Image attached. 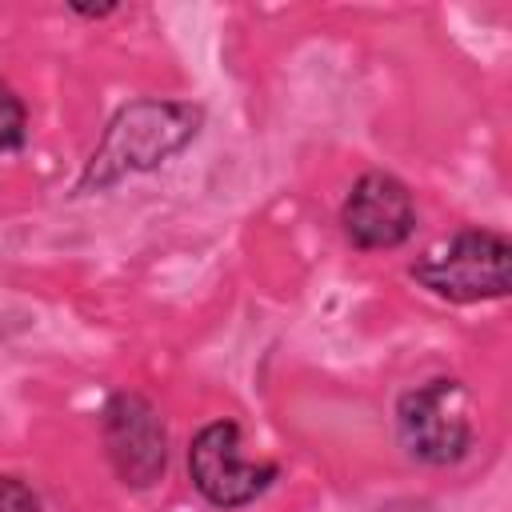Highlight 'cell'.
Returning <instances> with one entry per match:
<instances>
[{
	"instance_id": "obj_3",
	"label": "cell",
	"mask_w": 512,
	"mask_h": 512,
	"mask_svg": "<svg viewBox=\"0 0 512 512\" xmlns=\"http://www.w3.org/2000/svg\"><path fill=\"white\" fill-rule=\"evenodd\" d=\"M468 392L456 376H432L396 396V440L424 468H452L472 452Z\"/></svg>"
},
{
	"instance_id": "obj_1",
	"label": "cell",
	"mask_w": 512,
	"mask_h": 512,
	"mask_svg": "<svg viewBox=\"0 0 512 512\" xmlns=\"http://www.w3.org/2000/svg\"><path fill=\"white\" fill-rule=\"evenodd\" d=\"M204 128V108L192 100H160L140 96L112 112L92 156L80 168L76 192H108L128 176H144L180 156Z\"/></svg>"
},
{
	"instance_id": "obj_9",
	"label": "cell",
	"mask_w": 512,
	"mask_h": 512,
	"mask_svg": "<svg viewBox=\"0 0 512 512\" xmlns=\"http://www.w3.org/2000/svg\"><path fill=\"white\" fill-rule=\"evenodd\" d=\"M76 16H88V20H100V16H112L116 4H72Z\"/></svg>"
},
{
	"instance_id": "obj_2",
	"label": "cell",
	"mask_w": 512,
	"mask_h": 512,
	"mask_svg": "<svg viewBox=\"0 0 512 512\" xmlns=\"http://www.w3.org/2000/svg\"><path fill=\"white\" fill-rule=\"evenodd\" d=\"M408 276L436 300L480 304L512 292V244L496 228H460L408 264Z\"/></svg>"
},
{
	"instance_id": "obj_4",
	"label": "cell",
	"mask_w": 512,
	"mask_h": 512,
	"mask_svg": "<svg viewBox=\"0 0 512 512\" xmlns=\"http://www.w3.org/2000/svg\"><path fill=\"white\" fill-rule=\"evenodd\" d=\"M100 440L116 480L132 492H148L168 472V428L160 408L132 388H116L100 404Z\"/></svg>"
},
{
	"instance_id": "obj_5",
	"label": "cell",
	"mask_w": 512,
	"mask_h": 512,
	"mask_svg": "<svg viewBox=\"0 0 512 512\" xmlns=\"http://www.w3.org/2000/svg\"><path fill=\"white\" fill-rule=\"evenodd\" d=\"M280 476L272 460H244L240 452V424L236 420H208L188 444V480L212 508H244L260 500Z\"/></svg>"
},
{
	"instance_id": "obj_8",
	"label": "cell",
	"mask_w": 512,
	"mask_h": 512,
	"mask_svg": "<svg viewBox=\"0 0 512 512\" xmlns=\"http://www.w3.org/2000/svg\"><path fill=\"white\" fill-rule=\"evenodd\" d=\"M0 512H40V496L20 476H0Z\"/></svg>"
},
{
	"instance_id": "obj_7",
	"label": "cell",
	"mask_w": 512,
	"mask_h": 512,
	"mask_svg": "<svg viewBox=\"0 0 512 512\" xmlns=\"http://www.w3.org/2000/svg\"><path fill=\"white\" fill-rule=\"evenodd\" d=\"M28 144V108L24 100L0 80V156H12Z\"/></svg>"
},
{
	"instance_id": "obj_6",
	"label": "cell",
	"mask_w": 512,
	"mask_h": 512,
	"mask_svg": "<svg viewBox=\"0 0 512 512\" xmlns=\"http://www.w3.org/2000/svg\"><path fill=\"white\" fill-rule=\"evenodd\" d=\"M340 232L356 252H388L408 244L416 232L412 188L384 168H368L352 180L340 204Z\"/></svg>"
}]
</instances>
